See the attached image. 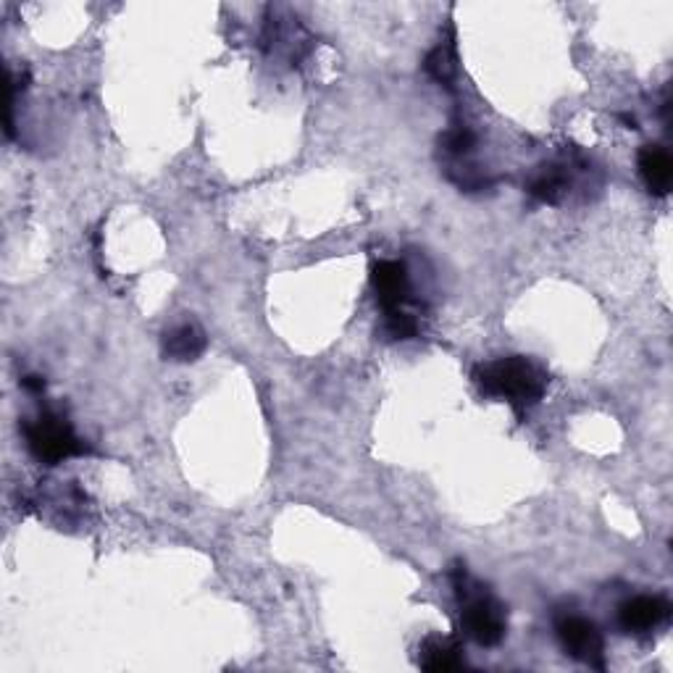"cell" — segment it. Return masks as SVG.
Returning <instances> with one entry per match:
<instances>
[{
	"instance_id": "obj_5",
	"label": "cell",
	"mask_w": 673,
	"mask_h": 673,
	"mask_svg": "<svg viewBox=\"0 0 673 673\" xmlns=\"http://www.w3.org/2000/svg\"><path fill=\"white\" fill-rule=\"evenodd\" d=\"M669 616L671 603L661 595H637L618 608V623L629 634H644V631L658 629L669 621Z\"/></svg>"
},
{
	"instance_id": "obj_8",
	"label": "cell",
	"mask_w": 673,
	"mask_h": 673,
	"mask_svg": "<svg viewBox=\"0 0 673 673\" xmlns=\"http://www.w3.org/2000/svg\"><path fill=\"white\" fill-rule=\"evenodd\" d=\"M639 174H642L644 185L652 195H658V198H665V195L671 193L673 185V161L665 148L661 145H644L642 151H639L637 159Z\"/></svg>"
},
{
	"instance_id": "obj_1",
	"label": "cell",
	"mask_w": 673,
	"mask_h": 673,
	"mask_svg": "<svg viewBox=\"0 0 673 673\" xmlns=\"http://www.w3.org/2000/svg\"><path fill=\"white\" fill-rule=\"evenodd\" d=\"M474 382L489 398H500L511 403L515 411H527L545 398L547 373L523 356H508L492 363L476 366Z\"/></svg>"
},
{
	"instance_id": "obj_9",
	"label": "cell",
	"mask_w": 673,
	"mask_h": 673,
	"mask_svg": "<svg viewBox=\"0 0 673 673\" xmlns=\"http://www.w3.org/2000/svg\"><path fill=\"white\" fill-rule=\"evenodd\" d=\"M419 665L434 673L458 671L466 665L464 648L453 637H426L419 648Z\"/></svg>"
},
{
	"instance_id": "obj_4",
	"label": "cell",
	"mask_w": 673,
	"mask_h": 673,
	"mask_svg": "<svg viewBox=\"0 0 673 673\" xmlns=\"http://www.w3.org/2000/svg\"><path fill=\"white\" fill-rule=\"evenodd\" d=\"M555 634L563 650L574 661H582L593 669H605V639L597 623L576 614H563L555 618Z\"/></svg>"
},
{
	"instance_id": "obj_3",
	"label": "cell",
	"mask_w": 673,
	"mask_h": 673,
	"mask_svg": "<svg viewBox=\"0 0 673 673\" xmlns=\"http://www.w3.org/2000/svg\"><path fill=\"white\" fill-rule=\"evenodd\" d=\"M24 437L30 453L35 455L40 464L47 466L64 464L72 455L87 453L85 442L74 434L69 421L51 411L40 413V416L32 421H24Z\"/></svg>"
},
{
	"instance_id": "obj_6",
	"label": "cell",
	"mask_w": 673,
	"mask_h": 673,
	"mask_svg": "<svg viewBox=\"0 0 673 673\" xmlns=\"http://www.w3.org/2000/svg\"><path fill=\"white\" fill-rule=\"evenodd\" d=\"M371 284L377 290V301L382 311H398L411 301V276L405 263L400 261H379L371 269Z\"/></svg>"
},
{
	"instance_id": "obj_13",
	"label": "cell",
	"mask_w": 673,
	"mask_h": 673,
	"mask_svg": "<svg viewBox=\"0 0 673 673\" xmlns=\"http://www.w3.org/2000/svg\"><path fill=\"white\" fill-rule=\"evenodd\" d=\"M382 332L387 339H392V343H398V339H413L419 335V322L416 316H411L403 308L387 311Z\"/></svg>"
},
{
	"instance_id": "obj_7",
	"label": "cell",
	"mask_w": 673,
	"mask_h": 673,
	"mask_svg": "<svg viewBox=\"0 0 673 673\" xmlns=\"http://www.w3.org/2000/svg\"><path fill=\"white\" fill-rule=\"evenodd\" d=\"M571 185H574V166L566 161H550L542 163L527 182V193L534 200L547 203V206H557L568 198Z\"/></svg>"
},
{
	"instance_id": "obj_11",
	"label": "cell",
	"mask_w": 673,
	"mask_h": 673,
	"mask_svg": "<svg viewBox=\"0 0 673 673\" xmlns=\"http://www.w3.org/2000/svg\"><path fill=\"white\" fill-rule=\"evenodd\" d=\"M424 69L434 82L439 85L453 87L455 74H458V58H455V45L453 43H439L434 51L426 56Z\"/></svg>"
},
{
	"instance_id": "obj_10",
	"label": "cell",
	"mask_w": 673,
	"mask_h": 673,
	"mask_svg": "<svg viewBox=\"0 0 673 673\" xmlns=\"http://www.w3.org/2000/svg\"><path fill=\"white\" fill-rule=\"evenodd\" d=\"M206 332L198 324H180L163 335V356L176 363H189L206 352Z\"/></svg>"
},
{
	"instance_id": "obj_12",
	"label": "cell",
	"mask_w": 673,
	"mask_h": 673,
	"mask_svg": "<svg viewBox=\"0 0 673 673\" xmlns=\"http://www.w3.org/2000/svg\"><path fill=\"white\" fill-rule=\"evenodd\" d=\"M439 148H442V153L451 155L453 161H464L474 153L476 134L466 124H455V127L447 129L445 134H442Z\"/></svg>"
},
{
	"instance_id": "obj_14",
	"label": "cell",
	"mask_w": 673,
	"mask_h": 673,
	"mask_svg": "<svg viewBox=\"0 0 673 673\" xmlns=\"http://www.w3.org/2000/svg\"><path fill=\"white\" fill-rule=\"evenodd\" d=\"M22 384H24V390H30V392H43L45 390V379L43 377H26Z\"/></svg>"
},
{
	"instance_id": "obj_2",
	"label": "cell",
	"mask_w": 673,
	"mask_h": 673,
	"mask_svg": "<svg viewBox=\"0 0 673 673\" xmlns=\"http://www.w3.org/2000/svg\"><path fill=\"white\" fill-rule=\"evenodd\" d=\"M455 597L460 605V627L481 648H495L502 642L508 631L506 605L489 593V587L468 576L466 566L451 571Z\"/></svg>"
}]
</instances>
